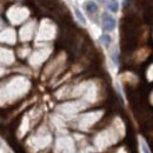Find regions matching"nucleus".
Instances as JSON below:
<instances>
[{
  "label": "nucleus",
  "instance_id": "2",
  "mask_svg": "<svg viewBox=\"0 0 153 153\" xmlns=\"http://www.w3.org/2000/svg\"><path fill=\"white\" fill-rule=\"evenodd\" d=\"M86 8H87V11H88L90 13H94V12H97V10H98L97 5L93 1H88L87 5H86Z\"/></svg>",
  "mask_w": 153,
  "mask_h": 153
},
{
  "label": "nucleus",
  "instance_id": "7",
  "mask_svg": "<svg viewBox=\"0 0 153 153\" xmlns=\"http://www.w3.org/2000/svg\"><path fill=\"white\" fill-rule=\"evenodd\" d=\"M0 146H1V144H0Z\"/></svg>",
  "mask_w": 153,
  "mask_h": 153
},
{
  "label": "nucleus",
  "instance_id": "6",
  "mask_svg": "<svg viewBox=\"0 0 153 153\" xmlns=\"http://www.w3.org/2000/svg\"><path fill=\"white\" fill-rule=\"evenodd\" d=\"M143 150H144V152H145V153H150V152H149V150L146 149V146H143Z\"/></svg>",
  "mask_w": 153,
  "mask_h": 153
},
{
  "label": "nucleus",
  "instance_id": "4",
  "mask_svg": "<svg viewBox=\"0 0 153 153\" xmlns=\"http://www.w3.org/2000/svg\"><path fill=\"white\" fill-rule=\"evenodd\" d=\"M100 40H101L105 45H110V42H111V37H110L108 34H105V36H102V37L100 38Z\"/></svg>",
  "mask_w": 153,
  "mask_h": 153
},
{
  "label": "nucleus",
  "instance_id": "1",
  "mask_svg": "<svg viewBox=\"0 0 153 153\" xmlns=\"http://www.w3.org/2000/svg\"><path fill=\"white\" fill-rule=\"evenodd\" d=\"M102 19H104V28H105L106 31H113V30H114L115 20L113 19L112 17H110L108 14H104Z\"/></svg>",
  "mask_w": 153,
  "mask_h": 153
},
{
  "label": "nucleus",
  "instance_id": "3",
  "mask_svg": "<svg viewBox=\"0 0 153 153\" xmlns=\"http://www.w3.org/2000/svg\"><path fill=\"white\" fill-rule=\"evenodd\" d=\"M108 8H110V11H112V12H117L118 8H119L118 1H117V0H111L110 4H108Z\"/></svg>",
  "mask_w": 153,
  "mask_h": 153
},
{
  "label": "nucleus",
  "instance_id": "5",
  "mask_svg": "<svg viewBox=\"0 0 153 153\" xmlns=\"http://www.w3.org/2000/svg\"><path fill=\"white\" fill-rule=\"evenodd\" d=\"M76 17H78V19L80 20V21H81L82 24H85V22H86V19L84 18L82 13H81V12H80V11H79L78 8H76Z\"/></svg>",
  "mask_w": 153,
  "mask_h": 153
}]
</instances>
